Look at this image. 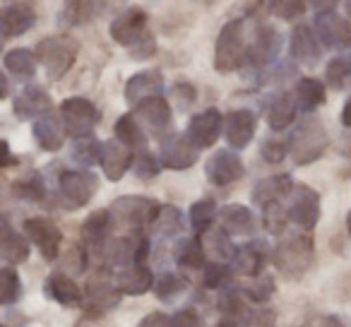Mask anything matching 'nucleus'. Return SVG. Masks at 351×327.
Instances as JSON below:
<instances>
[{
  "instance_id": "nucleus-13",
  "label": "nucleus",
  "mask_w": 351,
  "mask_h": 327,
  "mask_svg": "<svg viewBox=\"0 0 351 327\" xmlns=\"http://www.w3.org/2000/svg\"><path fill=\"white\" fill-rule=\"evenodd\" d=\"M25 236L32 243L39 248V253L44 255L49 263H53L60 255V243H63V234L60 229L46 217H29L25 221Z\"/></svg>"
},
{
  "instance_id": "nucleus-27",
  "label": "nucleus",
  "mask_w": 351,
  "mask_h": 327,
  "mask_svg": "<svg viewBox=\"0 0 351 327\" xmlns=\"http://www.w3.org/2000/svg\"><path fill=\"white\" fill-rule=\"evenodd\" d=\"M32 135H34V140H36V145H39L41 152H58L65 142V128L58 118L49 113V116L34 121Z\"/></svg>"
},
{
  "instance_id": "nucleus-25",
  "label": "nucleus",
  "mask_w": 351,
  "mask_h": 327,
  "mask_svg": "<svg viewBox=\"0 0 351 327\" xmlns=\"http://www.w3.org/2000/svg\"><path fill=\"white\" fill-rule=\"evenodd\" d=\"M221 229L229 236H250L255 231V215L250 207L241 205V202H231L219 212Z\"/></svg>"
},
{
  "instance_id": "nucleus-24",
  "label": "nucleus",
  "mask_w": 351,
  "mask_h": 327,
  "mask_svg": "<svg viewBox=\"0 0 351 327\" xmlns=\"http://www.w3.org/2000/svg\"><path fill=\"white\" fill-rule=\"evenodd\" d=\"M113 287L116 291L125 293V296H142L154 287V277L147 269V265H128V267L118 269L113 277Z\"/></svg>"
},
{
  "instance_id": "nucleus-48",
  "label": "nucleus",
  "mask_w": 351,
  "mask_h": 327,
  "mask_svg": "<svg viewBox=\"0 0 351 327\" xmlns=\"http://www.w3.org/2000/svg\"><path fill=\"white\" fill-rule=\"evenodd\" d=\"M306 3H298V0H274V3H269V12L284 22L298 20L306 12Z\"/></svg>"
},
{
  "instance_id": "nucleus-29",
  "label": "nucleus",
  "mask_w": 351,
  "mask_h": 327,
  "mask_svg": "<svg viewBox=\"0 0 351 327\" xmlns=\"http://www.w3.org/2000/svg\"><path fill=\"white\" fill-rule=\"evenodd\" d=\"M137 116L147 123L154 132H164L173 121V111H171L169 101L164 97H152L137 104Z\"/></svg>"
},
{
  "instance_id": "nucleus-47",
  "label": "nucleus",
  "mask_w": 351,
  "mask_h": 327,
  "mask_svg": "<svg viewBox=\"0 0 351 327\" xmlns=\"http://www.w3.org/2000/svg\"><path fill=\"white\" fill-rule=\"evenodd\" d=\"M97 8L99 5H94V3H68V5L63 8V12H60V20L70 27L82 25L84 20H89V17L94 15V12H89V10H97Z\"/></svg>"
},
{
  "instance_id": "nucleus-1",
  "label": "nucleus",
  "mask_w": 351,
  "mask_h": 327,
  "mask_svg": "<svg viewBox=\"0 0 351 327\" xmlns=\"http://www.w3.org/2000/svg\"><path fill=\"white\" fill-rule=\"evenodd\" d=\"M111 39L116 44L130 49L135 60H147L156 53L154 36L147 32V12L140 8H128L111 22Z\"/></svg>"
},
{
  "instance_id": "nucleus-17",
  "label": "nucleus",
  "mask_w": 351,
  "mask_h": 327,
  "mask_svg": "<svg viewBox=\"0 0 351 327\" xmlns=\"http://www.w3.org/2000/svg\"><path fill=\"white\" fill-rule=\"evenodd\" d=\"M289 53H291V58L296 63L306 65V68H313V65L320 63V41H317L311 25L293 27L291 36H289Z\"/></svg>"
},
{
  "instance_id": "nucleus-34",
  "label": "nucleus",
  "mask_w": 351,
  "mask_h": 327,
  "mask_svg": "<svg viewBox=\"0 0 351 327\" xmlns=\"http://www.w3.org/2000/svg\"><path fill=\"white\" fill-rule=\"evenodd\" d=\"M36 65H39V60L32 49H12L5 53V68L17 80H32L36 75Z\"/></svg>"
},
{
  "instance_id": "nucleus-49",
  "label": "nucleus",
  "mask_w": 351,
  "mask_h": 327,
  "mask_svg": "<svg viewBox=\"0 0 351 327\" xmlns=\"http://www.w3.org/2000/svg\"><path fill=\"white\" fill-rule=\"evenodd\" d=\"M231 265H226V263H210V265H205V287L207 289H219V287H224L226 282L231 279Z\"/></svg>"
},
{
  "instance_id": "nucleus-18",
  "label": "nucleus",
  "mask_w": 351,
  "mask_h": 327,
  "mask_svg": "<svg viewBox=\"0 0 351 327\" xmlns=\"http://www.w3.org/2000/svg\"><path fill=\"white\" fill-rule=\"evenodd\" d=\"M34 25L36 12L29 3H8L0 8V34H3V39L27 34Z\"/></svg>"
},
{
  "instance_id": "nucleus-61",
  "label": "nucleus",
  "mask_w": 351,
  "mask_h": 327,
  "mask_svg": "<svg viewBox=\"0 0 351 327\" xmlns=\"http://www.w3.org/2000/svg\"><path fill=\"white\" fill-rule=\"evenodd\" d=\"M346 20H351V0H349V3H346Z\"/></svg>"
},
{
  "instance_id": "nucleus-39",
  "label": "nucleus",
  "mask_w": 351,
  "mask_h": 327,
  "mask_svg": "<svg viewBox=\"0 0 351 327\" xmlns=\"http://www.w3.org/2000/svg\"><path fill=\"white\" fill-rule=\"evenodd\" d=\"M325 80L330 84V89H344L346 82L351 80V56H337L330 60L325 70Z\"/></svg>"
},
{
  "instance_id": "nucleus-59",
  "label": "nucleus",
  "mask_w": 351,
  "mask_h": 327,
  "mask_svg": "<svg viewBox=\"0 0 351 327\" xmlns=\"http://www.w3.org/2000/svg\"><path fill=\"white\" fill-rule=\"evenodd\" d=\"M217 327H239V325H236V320H231V317H224Z\"/></svg>"
},
{
  "instance_id": "nucleus-23",
  "label": "nucleus",
  "mask_w": 351,
  "mask_h": 327,
  "mask_svg": "<svg viewBox=\"0 0 351 327\" xmlns=\"http://www.w3.org/2000/svg\"><path fill=\"white\" fill-rule=\"evenodd\" d=\"M265 260H267L265 241H250V243L236 248L234 258H231V272L241 274V277H258L265 267Z\"/></svg>"
},
{
  "instance_id": "nucleus-21",
  "label": "nucleus",
  "mask_w": 351,
  "mask_h": 327,
  "mask_svg": "<svg viewBox=\"0 0 351 327\" xmlns=\"http://www.w3.org/2000/svg\"><path fill=\"white\" fill-rule=\"evenodd\" d=\"M293 178L289 176V173H277V176H267L263 178V181H258V186L253 188V202L260 207H274L279 205L282 200H287L289 195H291L293 191Z\"/></svg>"
},
{
  "instance_id": "nucleus-30",
  "label": "nucleus",
  "mask_w": 351,
  "mask_h": 327,
  "mask_svg": "<svg viewBox=\"0 0 351 327\" xmlns=\"http://www.w3.org/2000/svg\"><path fill=\"white\" fill-rule=\"evenodd\" d=\"M113 229V219L108 210H97L82 221V241L89 245V248H97V245H104Z\"/></svg>"
},
{
  "instance_id": "nucleus-58",
  "label": "nucleus",
  "mask_w": 351,
  "mask_h": 327,
  "mask_svg": "<svg viewBox=\"0 0 351 327\" xmlns=\"http://www.w3.org/2000/svg\"><path fill=\"white\" fill-rule=\"evenodd\" d=\"M341 125H344V128H351V97L346 99L344 108H341Z\"/></svg>"
},
{
  "instance_id": "nucleus-41",
  "label": "nucleus",
  "mask_w": 351,
  "mask_h": 327,
  "mask_svg": "<svg viewBox=\"0 0 351 327\" xmlns=\"http://www.w3.org/2000/svg\"><path fill=\"white\" fill-rule=\"evenodd\" d=\"M22 296L20 274L12 267H0V306H10Z\"/></svg>"
},
{
  "instance_id": "nucleus-51",
  "label": "nucleus",
  "mask_w": 351,
  "mask_h": 327,
  "mask_svg": "<svg viewBox=\"0 0 351 327\" xmlns=\"http://www.w3.org/2000/svg\"><path fill=\"white\" fill-rule=\"evenodd\" d=\"M171 97H173L176 106L181 108V111H186V108H191L193 104H195L197 92H195V87H193V84L181 82V84H176V87L171 89Z\"/></svg>"
},
{
  "instance_id": "nucleus-12",
  "label": "nucleus",
  "mask_w": 351,
  "mask_h": 327,
  "mask_svg": "<svg viewBox=\"0 0 351 327\" xmlns=\"http://www.w3.org/2000/svg\"><path fill=\"white\" fill-rule=\"evenodd\" d=\"M197 149L186 135H166L159 145V164L171 171H186V169L195 167Z\"/></svg>"
},
{
  "instance_id": "nucleus-6",
  "label": "nucleus",
  "mask_w": 351,
  "mask_h": 327,
  "mask_svg": "<svg viewBox=\"0 0 351 327\" xmlns=\"http://www.w3.org/2000/svg\"><path fill=\"white\" fill-rule=\"evenodd\" d=\"M101 121V113L89 99L84 97H70L60 104V123H63L65 132L75 140H84L92 137L94 128Z\"/></svg>"
},
{
  "instance_id": "nucleus-19",
  "label": "nucleus",
  "mask_w": 351,
  "mask_h": 327,
  "mask_svg": "<svg viewBox=\"0 0 351 327\" xmlns=\"http://www.w3.org/2000/svg\"><path fill=\"white\" fill-rule=\"evenodd\" d=\"M53 108V99L41 87H25L12 101V111L20 121H39L49 116Z\"/></svg>"
},
{
  "instance_id": "nucleus-45",
  "label": "nucleus",
  "mask_w": 351,
  "mask_h": 327,
  "mask_svg": "<svg viewBox=\"0 0 351 327\" xmlns=\"http://www.w3.org/2000/svg\"><path fill=\"white\" fill-rule=\"evenodd\" d=\"M217 308L224 313V317H231L236 320L239 315L245 313V301H243V291L241 289H226V291L219 293V301H217Z\"/></svg>"
},
{
  "instance_id": "nucleus-16",
  "label": "nucleus",
  "mask_w": 351,
  "mask_h": 327,
  "mask_svg": "<svg viewBox=\"0 0 351 327\" xmlns=\"http://www.w3.org/2000/svg\"><path fill=\"white\" fill-rule=\"evenodd\" d=\"M258 118L250 108H236L224 118V137L231 149H243L253 142Z\"/></svg>"
},
{
  "instance_id": "nucleus-54",
  "label": "nucleus",
  "mask_w": 351,
  "mask_h": 327,
  "mask_svg": "<svg viewBox=\"0 0 351 327\" xmlns=\"http://www.w3.org/2000/svg\"><path fill=\"white\" fill-rule=\"evenodd\" d=\"M171 327H202V320L193 308H183L171 317Z\"/></svg>"
},
{
  "instance_id": "nucleus-55",
  "label": "nucleus",
  "mask_w": 351,
  "mask_h": 327,
  "mask_svg": "<svg viewBox=\"0 0 351 327\" xmlns=\"http://www.w3.org/2000/svg\"><path fill=\"white\" fill-rule=\"evenodd\" d=\"M140 327H171V317L164 315V313H149L140 322Z\"/></svg>"
},
{
  "instance_id": "nucleus-46",
  "label": "nucleus",
  "mask_w": 351,
  "mask_h": 327,
  "mask_svg": "<svg viewBox=\"0 0 351 327\" xmlns=\"http://www.w3.org/2000/svg\"><path fill=\"white\" fill-rule=\"evenodd\" d=\"M132 171L140 181H152V178L159 176L161 164L156 161V156H152L149 152H142L137 159H132Z\"/></svg>"
},
{
  "instance_id": "nucleus-43",
  "label": "nucleus",
  "mask_w": 351,
  "mask_h": 327,
  "mask_svg": "<svg viewBox=\"0 0 351 327\" xmlns=\"http://www.w3.org/2000/svg\"><path fill=\"white\" fill-rule=\"evenodd\" d=\"M186 291V279L178 277L176 272H164L159 279L154 282V293L159 301H166L169 303L171 298H176L178 293Z\"/></svg>"
},
{
  "instance_id": "nucleus-33",
  "label": "nucleus",
  "mask_w": 351,
  "mask_h": 327,
  "mask_svg": "<svg viewBox=\"0 0 351 327\" xmlns=\"http://www.w3.org/2000/svg\"><path fill=\"white\" fill-rule=\"evenodd\" d=\"M327 99V92H325V84L315 77H303L301 82L296 84V108L306 113H313L317 106H322Z\"/></svg>"
},
{
  "instance_id": "nucleus-10",
  "label": "nucleus",
  "mask_w": 351,
  "mask_h": 327,
  "mask_svg": "<svg viewBox=\"0 0 351 327\" xmlns=\"http://www.w3.org/2000/svg\"><path fill=\"white\" fill-rule=\"evenodd\" d=\"M291 205L287 210V219L301 226L303 231H313L320 221V195L306 183H296L291 191Z\"/></svg>"
},
{
  "instance_id": "nucleus-20",
  "label": "nucleus",
  "mask_w": 351,
  "mask_h": 327,
  "mask_svg": "<svg viewBox=\"0 0 351 327\" xmlns=\"http://www.w3.org/2000/svg\"><path fill=\"white\" fill-rule=\"evenodd\" d=\"M99 167H101L104 176L111 183H118L132 167V152L123 147L121 142L108 140L101 142V154H99Z\"/></svg>"
},
{
  "instance_id": "nucleus-32",
  "label": "nucleus",
  "mask_w": 351,
  "mask_h": 327,
  "mask_svg": "<svg viewBox=\"0 0 351 327\" xmlns=\"http://www.w3.org/2000/svg\"><path fill=\"white\" fill-rule=\"evenodd\" d=\"M113 135H116V142H121L123 147H128V149H140L145 152L147 147V135L145 130H142V125L135 121V116L132 113H125V116H121L116 121V125H113Z\"/></svg>"
},
{
  "instance_id": "nucleus-3",
  "label": "nucleus",
  "mask_w": 351,
  "mask_h": 327,
  "mask_svg": "<svg viewBox=\"0 0 351 327\" xmlns=\"http://www.w3.org/2000/svg\"><path fill=\"white\" fill-rule=\"evenodd\" d=\"M327 130L320 118H308L298 128H293L289 137V154L296 167H306L311 161H317L327 149Z\"/></svg>"
},
{
  "instance_id": "nucleus-14",
  "label": "nucleus",
  "mask_w": 351,
  "mask_h": 327,
  "mask_svg": "<svg viewBox=\"0 0 351 327\" xmlns=\"http://www.w3.org/2000/svg\"><path fill=\"white\" fill-rule=\"evenodd\" d=\"M224 132V116H221L217 108H207L202 113H195L188 123L186 137L193 142L195 149H207V147H215L217 140Z\"/></svg>"
},
{
  "instance_id": "nucleus-11",
  "label": "nucleus",
  "mask_w": 351,
  "mask_h": 327,
  "mask_svg": "<svg viewBox=\"0 0 351 327\" xmlns=\"http://www.w3.org/2000/svg\"><path fill=\"white\" fill-rule=\"evenodd\" d=\"M205 173H207V181H210L212 186L226 188V186H231V183L243 178L245 167H243V159H241L234 149H217L215 154L207 159Z\"/></svg>"
},
{
  "instance_id": "nucleus-2",
  "label": "nucleus",
  "mask_w": 351,
  "mask_h": 327,
  "mask_svg": "<svg viewBox=\"0 0 351 327\" xmlns=\"http://www.w3.org/2000/svg\"><path fill=\"white\" fill-rule=\"evenodd\" d=\"M77 53H80V41L70 34L46 36L36 46V60L44 65L46 77L53 80V82L65 77V73L77 60Z\"/></svg>"
},
{
  "instance_id": "nucleus-4",
  "label": "nucleus",
  "mask_w": 351,
  "mask_h": 327,
  "mask_svg": "<svg viewBox=\"0 0 351 327\" xmlns=\"http://www.w3.org/2000/svg\"><path fill=\"white\" fill-rule=\"evenodd\" d=\"M245 27L243 20H231L221 27L219 36H217V49H215V68L221 75L234 73L245 63Z\"/></svg>"
},
{
  "instance_id": "nucleus-60",
  "label": "nucleus",
  "mask_w": 351,
  "mask_h": 327,
  "mask_svg": "<svg viewBox=\"0 0 351 327\" xmlns=\"http://www.w3.org/2000/svg\"><path fill=\"white\" fill-rule=\"evenodd\" d=\"M346 231H349V236H351V210H349V215H346Z\"/></svg>"
},
{
  "instance_id": "nucleus-9",
  "label": "nucleus",
  "mask_w": 351,
  "mask_h": 327,
  "mask_svg": "<svg viewBox=\"0 0 351 327\" xmlns=\"http://www.w3.org/2000/svg\"><path fill=\"white\" fill-rule=\"evenodd\" d=\"M313 32L317 41L332 51H349L351 49V22L344 15L330 10L317 12L313 20Z\"/></svg>"
},
{
  "instance_id": "nucleus-37",
  "label": "nucleus",
  "mask_w": 351,
  "mask_h": 327,
  "mask_svg": "<svg viewBox=\"0 0 351 327\" xmlns=\"http://www.w3.org/2000/svg\"><path fill=\"white\" fill-rule=\"evenodd\" d=\"M137 243L140 239L135 236H125V239H118L108 245L106 250V260L111 265H118V267H128V265H135V250H137Z\"/></svg>"
},
{
  "instance_id": "nucleus-52",
  "label": "nucleus",
  "mask_w": 351,
  "mask_h": 327,
  "mask_svg": "<svg viewBox=\"0 0 351 327\" xmlns=\"http://www.w3.org/2000/svg\"><path fill=\"white\" fill-rule=\"evenodd\" d=\"M212 250H215L217 258H221V260L234 258L236 248H234V243H231V236L226 234L224 229H219V231H215V234H212Z\"/></svg>"
},
{
  "instance_id": "nucleus-31",
  "label": "nucleus",
  "mask_w": 351,
  "mask_h": 327,
  "mask_svg": "<svg viewBox=\"0 0 351 327\" xmlns=\"http://www.w3.org/2000/svg\"><path fill=\"white\" fill-rule=\"evenodd\" d=\"M296 111H298L296 101H293L289 94H277V97L272 99V104L267 106V125L277 132L287 130V128H291L293 121H296Z\"/></svg>"
},
{
  "instance_id": "nucleus-35",
  "label": "nucleus",
  "mask_w": 351,
  "mask_h": 327,
  "mask_svg": "<svg viewBox=\"0 0 351 327\" xmlns=\"http://www.w3.org/2000/svg\"><path fill=\"white\" fill-rule=\"evenodd\" d=\"M173 258L181 267L202 269L205 267V248L197 239H181L173 248Z\"/></svg>"
},
{
  "instance_id": "nucleus-26",
  "label": "nucleus",
  "mask_w": 351,
  "mask_h": 327,
  "mask_svg": "<svg viewBox=\"0 0 351 327\" xmlns=\"http://www.w3.org/2000/svg\"><path fill=\"white\" fill-rule=\"evenodd\" d=\"M44 291L51 301L60 303V306H65V308H73V306H80V303H82V291H80V287L63 272L51 274V277L46 279Z\"/></svg>"
},
{
  "instance_id": "nucleus-36",
  "label": "nucleus",
  "mask_w": 351,
  "mask_h": 327,
  "mask_svg": "<svg viewBox=\"0 0 351 327\" xmlns=\"http://www.w3.org/2000/svg\"><path fill=\"white\" fill-rule=\"evenodd\" d=\"M152 229H154L159 236H166V239L181 234V229H183L181 210L173 205H159V212H156L154 221H152Z\"/></svg>"
},
{
  "instance_id": "nucleus-8",
  "label": "nucleus",
  "mask_w": 351,
  "mask_h": 327,
  "mask_svg": "<svg viewBox=\"0 0 351 327\" xmlns=\"http://www.w3.org/2000/svg\"><path fill=\"white\" fill-rule=\"evenodd\" d=\"M58 188H60L63 200L68 202L70 207H84L97 195L99 176L89 171V169H70V171L60 173Z\"/></svg>"
},
{
  "instance_id": "nucleus-5",
  "label": "nucleus",
  "mask_w": 351,
  "mask_h": 327,
  "mask_svg": "<svg viewBox=\"0 0 351 327\" xmlns=\"http://www.w3.org/2000/svg\"><path fill=\"white\" fill-rule=\"evenodd\" d=\"M272 263L284 277H291V279L303 277L313 263V239L306 234H298L282 241L274 248Z\"/></svg>"
},
{
  "instance_id": "nucleus-38",
  "label": "nucleus",
  "mask_w": 351,
  "mask_h": 327,
  "mask_svg": "<svg viewBox=\"0 0 351 327\" xmlns=\"http://www.w3.org/2000/svg\"><path fill=\"white\" fill-rule=\"evenodd\" d=\"M87 298L99 308V311H106V308H113L118 301H121V293L116 291L113 282H99V279H94V282H89V287H87Z\"/></svg>"
},
{
  "instance_id": "nucleus-7",
  "label": "nucleus",
  "mask_w": 351,
  "mask_h": 327,
  "mask_svg": "<svg viewBox=\"0 0 351 327\" xmlns=\"http://www.w3.org/2000/svg\"><path fill=\"white\" fill-rule=\"evenodd\" d=\"M108 212H111L113 224L140 231L145 224L154 221L156 212H159V202L149 200V197H142V195H125V197H118Z\"/></svg>"
},
{
  "instance_id": "nucleus-56",
  "label": "nucleus",
  "mask_w": 351,
  "mask_h": 327,
  "mask_svg": "<svg viewBox=\"0 0 351 327\" xmlns=\"http://www.w3.org/2000/svg\"><path fill=\"white\" fill-rule=\"evenodd\" d=\"M15 164V156H12V149L5 140H0V169L12 167Z\"/></svg>"
},
{
  "instance_id": "nucleus-62",
  "label": "nucleus",
  "mask_w": 351,
  "mask_h": 327,
  "mask_svg": "<svg viewBox=\"0 0 351 327\" xmlns=\"http://www.w3.org/2000/svg\"><path fill=\"white\" fill-rule=\"evenodd\" d=\"M3 46H5V39H3V34H0V51H3Z\"/></svg>"
},
{
  "instance_id": "nucleus-22",
  "label": "nucleus",
  "mask_w": 351,
  "mask_h": 327,
  "mask_svg": "<svg viewBox=\"0 0 351 327\" xmlns=\"http://www.w3.org/2000/svg\"><path fill=\"white\" fill-rule=\"evenodd\" d=\"M161 89H164V75L159 70H142V73L132 75L125 84V101L130 106H137L145 99L161 97Z\"/></svg>"
},
{
  "instance_id": "nucleus-28",
  "label": "nucleus",
  "mask_w": 351,
  "mask_h": 327,
  "mask_svg": "<svg viewBox=\"0 0 351 327\" xmlns=\"http://www.w3.org/2000/svg\"><path fill=\"white\" fill-rule=\"evenodd\" d=\"M0 258L12 265H20L29 258V241L5 221H0Z\"/></svg>"
},
{
  "instance_id": "nucleus-63",
  "label": "nucleus",
  "mask_w": 351,
  "mask_h": 327,
  "mask_svg": "<svg viewBox=\"0 0 351 327\" xmlns=\"http://www.w3.org/2000/svg\"><path fill=\"white\" fill-rule=\"evenodd\" d=\"M0 327H3V322H0Z\"/></svg>"
},
{
  "instance_id": "nucleus-53",
  "label": "nucleus",
  "mask_w": 351,
  "mask_h": 327,
  "mask_svg": "<svg viewBox=\"0 0 351 327\" xmlns=\"http://www.w3.org/2000/svg\"><path fill=\"white\" fill-rule=\"evenodd\" d=\"M260 154H263V159L267 164H279L289 154V147L279 140H265L263 147H260Z\"/></svg>"
},
{
  "instance_id": "nucleus-44",
  "label": "nucleus",
  "mask_w": 351,
  "mask_h": 327,
  "mask_svg": "<svg viewBox=\"0 0 351 327\" xmlns=\"http://www.w3.org/2000/svg\"><path fill=\"white\" fill-rule=\"evenodd\" d=\"M15 195L22 197V200H29V202H41L46 197V186H44V178L39 173H29L27 178L17 181L15 186Z\"/></svg>"
},
{
  "instance_id": "nucleus-50",
  "label": "nucleus",
  "mask_w": 351,
  "mask_h": 327,
  "mask_svg": "<svg viewBox=\"0 0 351 327\" xmlns=\"http://www.w3.org/2000/svg\"><path fill=\"white\" fill-rule=\"evenodd\" d=\"M274 293V279L272 277H260L245 289V296L250 298L253 303H265L269 296Z\"/></svg>"
},
{
  "instance_id": "nucleus-40",
  "label": "nucleus",
  "mask_w": 351,
  "mask_h": 327,
  "mask_svg": "<svg viewBox=\"0 0 351 327\" xmlns=\"http://www.w3.org/2000/svg\"><path fill=\"white\" fill-rule=\"evenodd\" d=\"M217 217V202L215 200H197L195 205L191 207V226L197 236L205 234L212 226Z\"/></svg>"
},
{
  "instance_id": "nucleus-57",
  "label": "nucleus",
  "mask_w": 351,
  "mask_h": 327,
  "mask_svg": "<svg viewBox=\"0 0 351 327\" xmlns=\"http://www.w3.org/2000/svg\"><path fill=\"white\" fill-rule=\"evenodd\" d=\"M8 97H10V80H8V75L0 70V101Z\"/></svg>"
},
{
  "instance_id": "nucleus-42",
  "label": "nucleus",
  "mask_w": 351,
  "mask_h": 327,
  "mask_svg": "<svg viewBox=\"0 0 351 327\" xmlns=\"http://www.w3.org/2000/svg\"><path fill=\"white\" fill-rule=\"evenodd\" d=\"M99 154H101V142L92 140V137L75 140L73 152H70L73 161L80 164V167H94V164H99Z\"/></svg>"
},
{
  "instance_id": "nucleus-15",
  "label": "nucleus",
  "mask_w": 351,
  "mask_h": 327,
  "mask_svg": "<svg viewBox=\"0 0 351 327\" xmlns=\"http://www.w3.org/2000/svg\"><path fill=\"white\" fill-rule=\"evenodd\" d=\"M282 51V36L274 27H258L253 41L248 46V53H245V63L255 65V68H265V65L274 63Z\"/></svg>"
}]
</instances>
